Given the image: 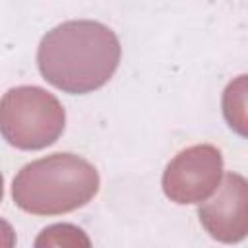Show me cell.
Masks as SVG:
<instances>
[{"mask_svg":"<svg viewBox=\"0 0 248 248\" xmlns=\"http://www.w3.org/2000/svg\"><path fill=\"white\" fill-rule=\"evenodd\" d=\"M120 62L114 31L99 21L72 19L50 29L39 45L41 76L64 93L83 95L103 87Z\"/></svg>","mask_w":248,"mask_h":248,"instance_id":"cell-1","label":"cell"},{"mask_svg":"<svg viewBox=\"0 0 248 248\" xmlns=\"http://www.w3.org/2000/svg\"><path fill=\"white\" fill-rule=\"evenodd\" d=\"M97 169L79 155L52 153L19 169L12 196L33 215H60L83 207L99 192Z\"/></svg>","mask_w":248,"mask_h":248,"instance_id":"cell-2","label":"cell"},{"mask_svg":"<svg viewBox=\"0 0 248 248\" xmlns=\"http://www.w3.org/2000/svg\"><path fill=\"white\" fill-rule=\"evenodd\" d=\"M66 112L60 101L43 87H12L0 99V134L25 151L52 145L64 132Z\"/></svg>","mask_w":248,"mask_h":248,"instance_id":"cell-3","label":"cell"},{"mask_svg":"<svg viewBox=\"0 0 248 248\" xmlns=\"http://www.w3.org/2000/svg\"><path fill=\"white\" fill-rule=\"evenodd\" d=\"M223 178V155L215 145L200 143L182 149L163 172V192L174 203L205 202Z\"/></svg>","mask_w":248,"mask_h":248,"instance_id":"cell-4","label":"cell"},{"mask_svg":"<svg viewBox=\"0 0 248 248\" xmlns=\"http://www.w3.org/2000/svg\"><path fill=\"white\" fill-rule=\"evenodd\" d=\"M215 196L198 215L203 229L219 242H240L248 232V182L238 172H227Z\"/></svg>","mask_w":248,"mask_h":248,"instance_id":"cell-5","label":"cell"},{"mask_svg":"<svg viewBox=\"0 0 248 248\" xmlns=\"http://www.w3.org/2000/svg\"><path fill=\"white\" fill-rule=\"evenodd\" d=\"M79 244L89 246L91 242L81 229L66 223L43 229V232L35 240V246H79Z\"/></svg>","mask_w":248,"mask_h":248,"instance_id":"cell-6","label":"cell"},{"mask_svg":"<svg viewBox=\"0 0 248 248\" xmlns=\"http://www.w3.org/2000/svg\"><path fill=\"white\" fill-rule=\"evenodd\" d=\"M246 76H240L236 81H231L223 95V112L229 126H234V112H238L240 122L244 124V91H246Z\"/></svg>","mask_w":248,"mask_h":248,"instance_id":"cell-7","label":"cell"},{"mask_svg":"<svg viewBox=\"0 0 248 248\" xmlns=\"http://www.w3.org/2000/svg\"><path fill=\"white\" fill-rule=\"evenodd\" d=\"M12 246H16V232L8 221L0 219V248H12Z\"/></svg>","mask_w":248,"mask_h":248,"instance_id":"cell-8","label":"cell"},{"mask_svg":"<svg viewBox=\"0 0 248 248\" xmlns=\"http://www.w3.org/2000/svg\"><path fill=\"white\" fill-rule=\"evenodd\" d=\"M2 194H4V178L0 174V200H2Z\"/></svg>","mask_w":248,"mask_h":248,"instance_id":"cell-9","label":"cell"}]
</instances>
